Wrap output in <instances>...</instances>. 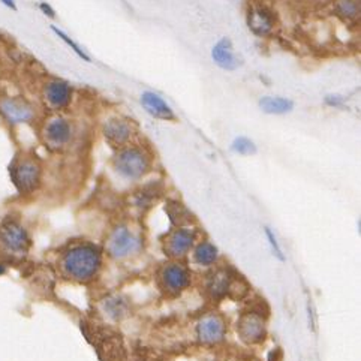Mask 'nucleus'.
I'll list each match as a JSON object with an SVG mask.
<instances>
[{
  "label": "nucleus",
  "mask_w": 361,
  "mask_h": 361,
  "mask_svg": "<svg viewBox=\"0 0 361 361\" xmlns=\"http://www.w3.org/2000/svg\"><path fill=\"white\" fill-rule=\"evenodd\" d=\"M231 285V276L228 274L225 270H219L210 276L207 290L213 297H222L228 293Z\"/></svg>",
  "instance_id": "4be33fe9"
},
{
  "label": "nucleus",
  "mask_w": 361,
  "mask_h": 361,
  "mask_svg": "<svg viewBox=\"0 0 361 361\" xmlns=\"http://www.w3.org/2000/svg\"><path fill=\"white\" fill-rule=\"evenodd\" d=\"M142 249L141 235L130 226L122 224L117 225L106 238L108 255L116 259H125L138 254Z\"/></svg>",
  "instance_id": "1a4fd4ad"
},
{
  "label": "nucleus",
  "mask_w": 361,
  "mask_h": 361,
  "mask_svg": "<svg viewBox=\"0 0 361 361\" xmlns=\"http://www.w3.org/2000/svg\"><path fill=\"white\" fill-rule=\"evenodd\" d=\"M259 110L269 116H285L294 111L295 104L285 96H261L258 101Z\"/></svg>",
  "instance_id": "6ab92c4d"
},
{
  "label": "nucleus",
  "mask_w": 361,
  "mask_h": 361,
  "mask_svg": "<svg viewBox=\"0 0 361 361\" xmlns=\"http://www.w3.org/2000/svg\"><path fill=\"white\" fill-rule=\"evenodd\" d=\"M264 231H266V237H267L269 245H270V247H271V250H273V255H274L276 258H279L281 261H285L282 247H281V245H279V242H278V237L274 235V233L270 230L269 226L264 228Z\"/></svg>",
  "instance_id": "393cba45"
},
{
  "label": "nucleus",
  "mask_w": 361,
  "mask_h": 361,
  "mask_svg": "<svg viewBox=\"0 0 361 361\" xmlns=\"http://www.w3.org/2000/svg\"><path fill=\"white\" fill-rule=\"evenodd\" d=\"M101 135L111 149L117 150L138 141L140 130L135 120L123 114L106 117L101 125Z\"/></svg>",
  "instance_id": "0eeeda50"
},
{
  "label": "nucleus",
  "mask_w": 361,
  "mask_h": 361,
  "mask_svg": "<svg viewBox=\"0 0 361 361\" xmlns=\"http://www.w3.org/2000/svg\"><path fill=\"white\" fill-rule=\"evenodd\" d=\"M230 149L233 153L240 156H254L258 153V146L255 144V141L245 135L235 137L231 142Z\"/></svg>",
  "instance_id": "b1692460"
},
{
  "label": "nucleus",
  "mask_w": 361,
  "mask_h": 361,
  "mask_svg": "<svg viewBox=\"0 0 361 361\" xmlns=\"http://www.w3.org/2000/svg\"><path fill=\"white\" fill-rule=\"evenodd\" d=\"M219 257V250L213 243L204 240V242H200L197 246H194V261L198 264V266L202 267H209L213 266V264L218 261Z\"/></svg>",
  "instance_id": "412c9836"
},
{
  "label": "nucleus",
  "mask_w": 361,
  "mask_h": 361,
  "mask_svg": "<svg viewBox=\"0 0 361 361\" xmlns=\"http://www.w3.org/2000/svg\"><path fill=\"white\" fill-rule=\"evenodd\" d=\"M162 190H164V186L161 182H149L146 185H142L134 192V194H132L130 197L132 206L140 210L152 207L153 201H156L162 195Z\"/></svg>",
  "instance_id": "a211bd4d"
},
{
  "label": "nucleus",
  "mask_w": 361,
  "mask_h": 361,
  "mask_svg": "<svg viewBox=\"0 0 361 361\" xmlns=\"http://www.w3.org/2000/svg\"><path fill=\"white\" fill-rule=\"evenodd\" d=\"M38 8H39V11L42 12V14H44L45 17L51 18V20L56 18V11H54V8H53L50 4H48V2H39V4H38Z\"/></svg>",
  "instance_id": "bb28decb"
},
{
  "label": "nucleus",
  "mask_w": 361,
  "mask_h": 361,
  "mask_svg": "<svg viewBox=\"0 0 361 361\" xmlns=\"http://www.w3.org/2000/svg\"><path fill=\"white\" fill-rule=\"evenodd\" d=\"M44 113L39 104L20 93H0V120L11 129L38 126Z\"/></svg>",
  "instance_id": "39448f33"
},
{
  "label": "nucleus",
  "mask_w": 361,
  "mask_h": 361,
  "mask_svg": "<svg viewBox=\"0 0 361 361\" xmlns=\"http://www.w3.org/2000/svg\"><path fill=\"white\" fill-rule=\"evenodd\" d=\"M51 32L57 36V38L62 41L68 48H71V51L74 53L78 59H81L82 62H86V63H90L92 62V57L86 53V50H84V48L78 44V42H75L74 39L71 38V36L66 33V32H63L62 29H59L57 26H51Z\"/></svg>",
  "instance_id": "5701e85b"
},
{
  "label": "nucleus",
  "mask_w": 361,
  "mask_h": 361,
  "mask_svg": "<svg viewBox=\"0 0 361 361\" xmlns=\"http://www.w3.org/2000/svg\"><path fill=\"white\" fill-rule=\"evenodd\" d=\"M156 154L147 144L140 140L114 150L110 159V166L117 177L130 183L141 182L154 170Z\"/></svg>",
  "instance_id": "f257e3e1"
},
{
  "label": "nucleus",
  "mask_w": 361,
  "mask_h": 361,
  "mask_svg": "<svg viewBox=\"0 0 361 361\" xmlns=\"http://www.w3.org/2000/svg\"><path fill=\"white\" fill-rule=\"evenodd\" d=\"M210 56L213 63L226 72H234L243 66L242 56L235 53L233 41L228 36H224L212 47Z\"/></svg>",
  "instance_id": "f8f14e48"
},
{
  "label": "nucleus",
  "mask_w": 361,
  "mask_h": 361,
  "mask_svg": "<svg viewBox=\"0 0 361 361\" xmlns=\"http://www.w3.org/2000/svg\"><path fill=\"white\" fill-rule=\"evenodd\" d=\"M0 4H2L5 8H8V9H11V11H14V12L18 11V6H17L16 0H0Z\"/></svg>",
  "instance_id": "cd10ccee"
},
{
  "label": "nucleus",
  "mask_w": 361,
  "mask_h": 361,
  "mask_svg": "<svg viewBox=\"0 0 361 361\" xmlns=\"http://www.w3.org/2000/svg\"><path fill=\"white\" fill-rule=\"evenodd\" d=\"M246 24L257 38H269L278 27L279 18L276 11L264 2H249L246 9Z\"/></svg>",
  "instance_id": "9d476101"
},
{
  "label": "nucleus",
  "mask_w": 361,
  "mask_h": 361,
  "mask_svg": "<svg viewBox=\"0 0 361 361\" xmlns=\"http://www.w3.org/2000/svg\"><path fill=\"white\" fill-rule=\"evenodd\" d=\"M324 105L329 108H343L346 105V96L341 93H329L324 96Z\"/></svg>",
  "instance_id": "a878e982"
},
{
  "label": "nucleus",
  "mask_w": 361,
  "mask_h": 361,
  "mask_svg": "<svg viewBox=\"0 0 361 361\" xmlns=\"http://www.w3.org/2000/svg\"><path fill=\"white\" fill-rule=\"evenodd\" d=\"M140 104L149 116L156 120H162V122H176L177 116L171 105L168 104L159 93L146 90L140 96Z\"/></svg>",
  "instance_id": "ddd939ff"
},
{
  "label": "nucleus",
  "mask_w": 361,
  "mask_h": 361,
  "mask_svg": "<svg viewBox=\"0 0 361 361\" xmlns=\"http://www.w3.org/2000/svg\"><path fill=\"white\" fill-rule=\"evenodd\" d=\"M190 281V274L188 269L180 262H171L165 266L161 271V282L164 290L168 293L177 294L180 291H183L185 288L189 285Z\"/></svg>",
  "instance_id": "4468645a"
},
{
  "label": "nucleus",
  "mask_w": 361,
  "mask_h": 361,
  "mask_svg": "<svg viewBox=\"0 0 361 361\" xmlns=\"http://www.w3.org/2000/svg\"><path fill=\"white\" fill-rule=\"evenodd\" d=\"M36 130H38V140L44 149L53 154L69 152L72 146H75L78 138L75 120L66 113L44 114Z\"/></svg>",
  "instance_id": "f03ea898"
},
{
  "label": "nucleus",
  "mask_w": 361,
  "mask_h": 361,
  "mask_svg": "<svg viewBox=\"0 0 361 361\" xmlns=\"http://www.w3.org/2000/svg\"><path fill=\"white\" fill-rule=\"evenodd\" d=\"M331 14L348 26H354L360 21V0H333L330 4Z\"/></svg>",
  "instance_id": "f3484780"
},
{
  "label": "nucleus",
  "mask_w": 361,
  "mask_h": 361,
  "mask_svg": "<svg viewBox=\"0 0 361 361\" xmlns=\"http://www.w3.org/2000/svg\"><path fill=\"white\" fill-rule=\"evenodd\" d=\"M165 213L168 214V219L176 226H189L194 221V216L186 209L185 204L177 200H168L165 204Z\"/></svg>",
  "instance_id": "aec40b11"
},
{
  "label": "nucleus",
  "mask_w": 361,
  "mask_h": 361,
  "mask_svg": "<svg viewBox=\"0 0 361 361\" xmlns=\"http://www.w3.org/2000/svg\"><path fill=\"white\" fill-rule=\"evenodd\" d=\"M237 331L246 343H258L266 336V322L261 317L249 314L240 318L237 322Z\"/></svg>",
  "instance_id": "2eb2a0df"
},
{
  "label": "nucleus",
  "mask_w": 361,
  "mask_h": 361,
  "mask_svg": "<svg viewBox=\"0 0 361 361\" xmlns=\"http://www.w3.org/2000/svg\"><path fill=\"white\" fill-rule=\"evenodd\" d=\"M30 243L29 231L18 219L5 218L0 221V247L6 254L14 257L26 255Z\"/></svg>",
  "instance_id": "6e6552de"
},
{
  "label": "nucleus",
  "mask_w": 361,
  "mask_h": 361,
  "mask_svg": "<svg viewBox=\"0 0 361 361\" xmlns=\"http://www.w3.org/2000/svg\"><path fill=\"white\" fill-rule=\"evenodd\" d=\"M197 334H198V339L202 343H218L224 339V334H225L224 321L216 315L204 317L198 322Z\"/></svg>",
  "instance_id": "dca6fc26"
},
{
  "label": "nucleus",
  "mask_w": 361,
  "mask_h": 361,
  "mask_svg": "<svg viewBox=\"0 0 361 361\" xmlns=\"http://www.w3.org/2000/svg\"><path fill=\"white\" fill-rule=\"evenodd\" d=\"M39 106L47 114L66 113L75 99V89L63 78L47 75L39 82Z\"/></svg>",
  "instance_id": "423d86ee"
},
{
  "label": "nucleus",
  "mask_w": 361,
  "mask_h": 361,
  "mask_svg": "<svg viewBox=\"0 0 361 361\" xmlns=\"http://www.w3.org/2000/svg\"><path fill=\"white\" fill-rule=\"evenodd\" d=\"M8 174L18 195H33L44 183V161L32 150H21L11 159Z\"/></svg>",
  "instance_id": "20e7f679"
},
{
  "label": "nucleus",
  "mask_w": 361,
  "mask_h": 361,
  "mask_svg": "<svg viewBox=\"0 0 361 361\" xmlns=\"http://www.w3.org/2000/svg\"><path fill=\"white\" fill-rule=\"evenodd\" d=\"M60 270L66 278L77 282H87L98 274L102 266V254L92 243L71 245L60 257Z\"/></svg>",
  "instance_id": "7ed1b4c3"
},
{
  "label": "nucleus",
  "mask_w": 361,
  "mask_h": 361,
  "mask_svg": "<svg viewBox=\"0 0 361 361\" xmlns=\"http://www.w3.org/2000/svg\"><path fill=\"white\" fill-rule=\"evenodd\" d=\"M321 2H322V4H331L333 0H321Z\"/></svg>",
  "instance_id": "c85d7f7f"
},
{
  "label": "nucleus",
  "mask_w": 361,
  "mask_h": 361,
  "mask_svg": "<svg viewBox=\"0 0 361 361\" xmlns=\"http://www.w3.org/2000/svg\"><path fill=\"white\" fill-rule=\"evenodd\" d=\"M195 242H197V231L194 228L190 226L174 228L173 231L166 234L164 240V250L170 258L178 259V258L186 257L189 252L194 249Z\"/></svg>",
  "instance_id": "9b49d317"
}]
</instances>
